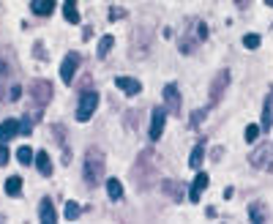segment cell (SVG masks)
Listing matches in <instances>:
<instances>
[{
	"label": "cell",
	"mask_w": 273,
	"mask_h": 224,
	"mask_svg": "<svg viewBox=\"0 0 273 224\" xmlns=\"http://www.w3.org/2000/svg\"><path fill=\"white\" fill-rule=\"evenodd\" d=\"M131 181H134L139 192H148V189L156 186V181H159V159H156L153 148H145L137 156L134 170H131Z\"/></svg>",
	"instance_id": "6da1fadb"
},
{
	"label": "cell",
	"mask_w": 273,
	"mask_h": 224,
	"mask_svg": "<svg viewBox=\"0 0 273 224\" xmlns=\"http://www.w3.org/2000/svg\"><path fill=\"white\" fill-rule=\"evenodd\" d=\"M5 93H8V104H14L19 99L22 88L14 79V63H11L8 55H0V101H5Z\"/></svg>",
	"instance_id": "7a4b0ae2"
},
{
	"label": "cell",
	"mask_w": 273,
	"mask_h": 224,
	"mask_svg": "<svg viewBox=\"0 0 273 224\" xmlns=\"http://www.w3.org/2000/svg\"><path fill=\"white\" fill-rule=\"evenodd\" d=\"M104 170H107V162H104V153L98 148H90L85 153V167H82V175H85V183L90 189H96L98 183L104 181Z\"/></svg>",
	"instance_id": "3957f363"
},
{
	"label": "cell",
	"mask_w": 273,
	"mask_h": 224,
	"mask_svg": "<svg viewBox=\"0 0 273 224\" xmlns=\"http://www.w3.org/2000/svg\"><path fill=\"white\" fill-rule=\"evenodd\" d=\"M208 38V25L200 19H189L186 22V33L181 36V52L191 55L197 49V44H202Z\"/></svg>",
	"instance_id": "277c9868"
},
{
	"label": "cell",
	"mask_w": 273,
	"mask_h": 224,
	"mask_svg": "<svg viewBox=\"0 0 273 224\" xmlns=\"http://www.w3.org/2000/svg\"><path fill=\"white\" fill-rule=\"evenodd\" d=\"M52 93H55V90H52V82L49 79H33L30 85H27V99L33 101V107H36V110H33V115H41V110L46 104H49V99H52Z\"/></svg>",
	"instance_id": "5b68a950"
},
{
	"label": "cell",
	"mask_w": 273,
	"mask_h": 224,
	"mask_svg": "<svg viewBox=\"0 0 273 224\" xmlns=\"http://www.w3.org/2000/svg\"><path fill=\"white\" fill-rule=\"evenodd\" d=\"M227 88H230V71L222 68V71L213 77V82H211V107H216L219 101L224 99V90Z\"/></svg>",
	"instance_id": "8992f818"
},
{
	"label": "cell",
	"mask_w": 273,
	"mask_h": 224,
	"mask_svg": "<svg viewBox=\"0 0 273 224\" xmlns=\"http://www.w3.org/2000/svg\"><path fill=\"white\" fill-rule=\"evenodd\" d=\"M96 107H98V96H96V90H85L82 93V99H79V107H77V120H90L93 118V112H96Z\"/></svg>",
	"instance_id": "52a82bcc"
},
{
	"label": "cell",
	"mask_w": 273,
	"mask_h": 224,
	"mask_svg": "<svg viewBox=\"0 0 273 224\" xmlns=\"http://www.w3.org/2000/svg\"><path fill=\"white\" fill-rule=\"evenodd\" d=\"M252 164L260 170H271L273 172V145H263L252 153Z\"/></svg>",
	"instance_id": "ba28073f"
},
{
	"label": "cell",
	"mask_w": 273,
	"mask_h": 224,
	"mask_svg": "<svg viewBox=\"0 0 273 224\" xmlns=\"http://www.w3.org/2000/svg\"><path fill=\"white\" fill-rule=\"evenodd\" d=\"M77 68H79V55H77V52H68L66 60H63V66H60V79H63L66 85H71V79H74V74H77Z\"/></svg>",
	"instance_id": "9c48e42d"
},
{
	"label": "cell",
	"mask_w": 273,
	"mask_h": 224,
	"mask_svg": "<svg viewBox=\"0 0 273 224\" xmlns=\"http://www.w3.org/2000/svg\"><path fill=\"white\" fill-rule=\"evenodd\" d=\"M164 120H167V110L156 107L153 118H150V140H153V142H159L161 134H164Z\"/></svg>",
	"instance_id": "30bf717a"
},
{
	"label": "cell",
	"mask_w": 273,
	"mask_h": 224,
	"mask_svg": "<svg viewBox=\"0 0 273 224\" xmlns=\"http://www.w3.org/2000/svg\"><path fill=\"white\" fill-rule=\"evenodd\" d=\"M164 101H167V112L170 115H181V93H178L175 85L164 88Z\"/></svg>",
	"instance_id": "8fae6325"
},
{
	"label": "cell",
	"mask_w": 273,
	"mask_h": 224,
	"mask_svg": "<svg viewBox=\"0 0 273 224\" xmlns=\"http://www.w3.org/2000/svg\"><path fill=\"white\" fill-rule=\"evenodd\" d=\"M208 183H211V178H208L205 172L197 170V178H194V183H191V192H189V200H191V203H200V197H202V192L208 189Z\"/></svg>",
	"instance_id": "7c38bea8"
},
{
	"label": "cell",
	"mask_w": 273,
	"mask_h": 224,
	"mask_svg": "<svg viewBox=\"0 0 273 224\" xmlns=\"http://www.w3.org/2000/svg\"><path fill=\"white\" fill-rule=\"evenodd\" d=\"M115 85H118L126 96H137L139 90H142V82L134 79V77H118V79H115Z\"/></svg>",
	"instance_id": "4fadbf2b"
},
{
	"label": "cell",
	"mask_w": 273,
	"mask_h": 224,
	"mask_svg": "<svg viewBox=\"0 0 273 224\" xmlns=\"http://www.w3.org/2000/svg\"><path fill=\"white\" fill-rule=\"evenodd\" d=\"M38 219H41L44 224H55L57 222V214H55V205H52L49 197L41 200V205H38Z\"/></svg>",
	"instance_id": "5bb4252c"
},
{
	"label": "cell",
	"mask_w": 273,
	"mask_h": 224,
	"mask_svg": "<svg viewBox=\"0 0 273 224\" xmlns=\"http://www.w3.org/2000/svg\"><path fill=\"white\" fill-rule=\"evenodd\" d=\"M16 134H19V120L8 118V120L0 123V142H8L11 137H16Z\"/></svg>",
	"instance_id": "9a60e30c"
},
{
	"label": "cell",
	"mask_w": 273,
	"mask_h": 224,
	"mask_svg": "<svg viewBox=\"0 0 273 224\" xmlns=\"http://www.w3.org/2000/svg\"><path fill=\"white\" fill-rule=\"evenodd\" d=\"M30 8H33V14H38V16H49L52 11H55V0H33Z\"/></svg>",
	"instance_id": "2e32d148"
},
{
	"label": "cell",
	"mask_w": 273,
	"mask_h": 224,
	"mask_svg": "<svg viewBox=\"0 0 273 224\" xmlns=\"http://www.w3.org/2000/svg\"><path fill=\"white\" fill-rule=\"evenodd\" d=\"M202 159H205V142H197L194 151H191L189 167H191V170H200V167H202Z\"/></svg>",
	"instance_id": "e0dca14e"
},
{
	"label": "cell",
	"mask_w": 273,
	"mask_h": 224,
	"mask_svg": "<svg viewBox=\"0 0 273 224\" xmlns=\"http://www.w3.org/2000/svg\"><path fill=\"white\" fill-rule=\"evenodd\" d=\"M63 16H66V22H71V25H79L77 0H66V3H63Z\"/></svg>",
	"instance_id": "ac0fdd59"
},
{
	"label": "cell",
	"mask_w": 273,
	"mask_h": 224,
	"mask_svg": "<svg viewBox=\"0 0 273 224\" xmlns=\"http://www.w3.org/2000/svg\"><path fill=\"white\" fill-rule=\"evenodd\" d=\"M181 183H175V181H161V192L167 194L170 200H181L183 197V192H181Z\"/></svg>",
	"instance_id": "d6986e66"
},
{
	"label": "cell",
	"mask_w": 273,
	"mask_h": 224,
	"mask_svg": "<svg viewBox=\"0 0 273 224\" xmlns=\"http://www.w3.org/2000/svg\"><path fill=\"white\" fill-rule=\"evenodd\" d=\"M273 126V90L268 93V99H265V110H263V129L268 131Z\"/></svg>",
	"instance_id": "ffe728a7"
},
{
	"label": "cell",
	"mask_w": 273,
	"mask_h": 224,
	"mask_svg": "<svg viewBox=\"0 0 273 224\" xmlns=\"http://www.w3.org/2000/svg\"><path fill=\"white\" fill-rule=\"evenodd\" d=\"M5 194H8V197H19L22 194V178L11 175L8 181H5Z\"/></svg>",
	"instance_id": "44dd1931"
},
{
	"label": "cell",
	"mask_w": 273,
	"mask_h": 224,
	"mask_svg": "<svg viewBox=\"0 0 273 224\" xmlns=\"http://www.w3.org/2000/svg\"><path fill=\"white\" fill-rule=\"evenodd\" d=\"M107 194H109V200L112 203H118V200H123V186H120V181H107Z\"/></svg>",
	"instance_id": "7402d4cb"
},
{
	"label": "cell",
	"mask_w": 273,
	"mask_h": 224,
	"mask_svg": "<svg viewBox=\"0 0 273 224\" xmlns=\"http://www.w3.org/2000/svg\"><path fill=\"white\" fill-rule=\"evenodd\" d=\"M36 167H38L41 175H52V162H49V153H46V151H41L36 156Z\"/></svg>",
	"instance_id": "603a6c76"
},
{
	"label": "cell",
	"mask_w": 273,
	"mask_h": 224,
	"mask_svg": "<svg viewBox=\"0 0 273 224\" xmlns=\"http://www.w3.org/2000/svg\"><path fill=\"white\" fill-rule=\"evenodd\" d=\"M112 44H115V38H112V36H104L101 41H98V57H107V55H109V49H112Z\"/></svg>",
	"instance_id": "cb8c5ba5"
},
{
	"label": "cell",
	"mask_w": 273,
	"mask_h": 224,
	"mask_svg": "<svg viewBox=\"0 0 273 224\" xmlns=\"http://www.w3.org/2000/svg\"><path fill=\"white\" fill-rule=\"evenodd\" d=\"M260 44H263V38H260L257 33H249V36H243V47H246V49H260Z\"/></svg>",
	"instance_id": "d4e9b609"
},
{
	"label": "cell",
	"mask_w": 273,
	"mask_h": 224,
	"mask_svg": "<svg viewBox=\"0 0 273 224\" xmlns=\"http://www.w3.org/2000/svg\"><path fill=\"white\" fill-rule=\"evenodd\" d=\"M249 216H252V222H265V208L260 203H254L252 208H249Z\"/></svg>",
	"instance_id": "484cf974"
},
{
	"label": "cell",
	"mask_w": 273,
	"mask_h": 224,
	"mask_svg": "<svg viewBox=\"0 0 273 224\" xmlns=\"http://www.w3.org/2000/svg\"><path fill=\"white\" fill-rule=\"evenodd\" d=\"M16 159H19L22 164H30V162H33V151H30L27 145H22V148H19V153H16Z\"/></svg>",
	"instance_id": "4316f807"
},
{
	"label": "cell",
	"mask_w": 273,
	"mask_h": 224,
	"mask_svg": "<svg viewBox=\"0 0 273 224\" xmlns=\"http://www.w3.org/2000/svg\"><path fill=\"white\" fill-rule=\"evenodd\" d=\"M77 216H79V205L68 200V203H66V219H68V222H74Z\"/></svg>",
	"instance_id": "83f0119b"
},
{
	"label": "cell",
	"mask_w": 273,
	"mask_h": 224,
	"mask_svg": "<svg viewBox=\"0 0 273 224\" xmlns=\"http://www.w3.org/2000/svg\"><path fill=\"white\" fill-rule=\"evenodd\" d=\"M205 115H208V110H194V112H191V129H197V126H200L202 123V120H205Z\"/></svg>",
	"instance_id": "f1b7e54d"
},
{
	"label": "cell",
	"mask_w": 273,
	"mask_h": 224,
	"mask_svg": "<svg viewBox=\"0 0 273 224\" xmlns=\"http://www.w3.org/2000/svg\"><path fill=\"white\" fill-rule=\"evenodd\" d=\"M260 137V126H246V142H254Z\"/></svg>",
	"instance_id": "f546056e"
},
{
	"label": "cell",
	"mask_w": 273,
	"mask_h": 224,
	"mask_svg": "<svg viewBox=\"0 0 273 224\" xmlns=\"http://www.w3.org/2000/svg\"><path fill=\"white\" fill-rule=\"evenodd\" d=\"M5 164H8V148L0 142V167H5Z\"/></svg>",
	"instance_id": "4dcf8cb0"
},
{
	"label": "cell",
	"mask_w": 273,
	"mask_h": 224,
	"mask_svg": "<svg viewBox=\"0 0 273 224\" xmlns=\"http://www.w3.org/2000/svg\"><path fill=\"white\" fill-rule=\"evenodd\" d=\"M123 16H126L123 8H112V11H109V19H112V22H115V19H123Z\"/></svg>",
	"instance_id": "1f68e13d"
},
{
	"label": "cell",
	"mask_w": 273,
	"mask_h": 224,
	"mask_svg": "<svg viewBox=\"0 0 273 224\" xmlns=\"http://www.w3.org/2000/svg\"><path fill=\"white\" fill-rule=\"evenodd\" d=\"M235 5H238V11H246L252 5V0H235Z\"/></svg>",
	"instance_id": "d6a6232c"
},
{
	"label": "cell",
	"mask_w": 273,
	"mask_h": 224,
	"mask_svg": "<svg viewBox=\"0 0 273 224\" xmlns=\"http://www.w3.org/2000/svg\"><path fill=\"white\" fill-rule=\"evenodd\" d=\"M36 55H38V60H46V55H44V47H41V44H36Z\"/></svg>",
	"instance_id": "836d02e7"
},
{
	"label": "cell",
	"mask_w": 273,
	"mask_h": 224,
	"mask_svg": "<svg viewBox=\"0 0 273 224\" xmlns=\"http://www.w3.org/2000/svg\"><path fill=\"white\" fill-rule=\"evenodd\" d=\"M265 3H268V5H271V8H273V0H265Z\"/></svg>",
	"instance_id": "e575fe53"
},
{
	"label": "cell",
	"mask_w": 273,
	"mask_h": 224,
	"mask_svg": "<svg viewBox=\"0 0 273 224\" xmlns=\"http://www.w3.org/2000/svg\"><path fill=\"white\" fill-rule=\"evenodd\" d=\"M0 222H5V216H0Z\"/></svg>",
	"instance_id": "d590c367"
}]
</instances>
